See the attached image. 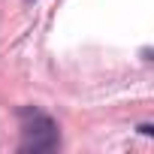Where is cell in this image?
<instances>
[{"mask_svg":"<svg viewBox=\"0 0 154 154\" xmlns=\"http://www.w3.org/2000/svg\"><path fill=\"white\" fill-rule=\"evenodd\" d=\"M18 121H21V145L18 151H57L60 148V127L51 115H45L36 106H21L18 109Z\"/></svg>","mask_w":154,"mask_h":154,"instance_id":"cell-1","label":"cell"},{"mask_svg":"<svg viewBox=\"0 0 154 154\" xmlns=\"http://www.w3.org/2000/svg\"><path fill=\"white\" fill-rule=\"evenodd\" d=\"M139 133H142V136H151V133H154V127H151V124H142V127H139Z\"/></svg>","mask_w":154,"mask_h":154,"instance_id":"cell-2","label":"cell"},{"mask_svg":"<svg viewBox=\"0 0 154 154\" xmlns=\"http://www.w3.org/2000/svg\"><path fill=\"white\" fill-rule=\"evenodd\" d=\"M27 3H30V0H27Z\"/></svg>","mask_w":154,"mask_h":154,"instance_id":"cell-3","label":"cell"}]
</instances>
